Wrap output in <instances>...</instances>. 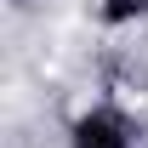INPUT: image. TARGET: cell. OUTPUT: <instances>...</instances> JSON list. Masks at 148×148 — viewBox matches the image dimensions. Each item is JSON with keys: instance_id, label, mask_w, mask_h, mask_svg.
<instances>
[{"instance_id": "7a4b0ae2", "label": "cell", "mask_w": 148, "mask_h": 148, "mask_svg": "<svg viewBox=\"0 0 148 148\" xmlns=\"http://www.w3.org/2000/svg\"><path fill=\"white\" fill-rule=\"evenodd\" d=\"M143 6H148V0H108V17L120 23V17H131V12H143Z\"/></svg>"}, {"instance_id": "6da1fadb", "label": "cell", "mask_w": 148, "mask_h": 148, "mask_svg": "<svg viewBox=\"0 0 148 148\" xmlns=\"http://www.w3.org/2000/svg\"><path fill=\"white\" fill-rule=\"evenodd\" d=\"M74 148H125V120L108 108L86 114L80 125H74Z\"/></svg>"}]
</instances>
